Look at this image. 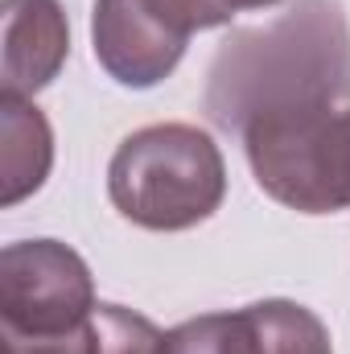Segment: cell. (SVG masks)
Wrapping results in <instances>:
<instances>
[{
  "label": "cell",
  "mask_w": 350,
  "mask_h": 354,
  "mask_svg": "<svg viewBox=\"0 0 350 354\" xmlns=\"http://www.w3.org/2000/svg\"><path fill=\"white\" fill-rule=\"evenodd\" d=\"M95 313L83 256L58 239H21L0 252V334H62Z\"/></svg>",
  "instance_id": "277c9868"
},
{
  "label": "cell",
  "mask_w": 350,
  "mask_h": 354,
  "mask_svg": "<svg viewBox=\"0 0 350 354\" xmlns=\"http://www.w3.org/2000/svg\"><path fill=\"white\" fill-rule=\"evenodd\" d=\"M4 25V62L0 79L4 95H37L58 79L71 54V21L58 0H4L0 4Z\"/></svg>",
  "instance_id": "8992f818"
},
{
  "label": "cell",
  "mask_w": 350,
  "mask_h": 354,
  "mask_svg": "<svg viewBox=\"0 0 350 354\" xmlns=\"http://www.w3.org/2000/svg\"><path fill=\"white\" fill-rule=\"evenodd\" d=\"M243 153L268 198L301 214L347 210L338 181V107L309 103L243 124Z\"/></svg>",
  "instance_id": "3957f363"
},
{
  "label": "cell",
  "mask_w": 350,
  "mask_h": 354,
  "mask_svg": "<svg viewBox=\"0 0 350 354\" xmlns=\"http://www.w3.org/2000/svg\"><path fill=\"white\" fill-rule=\"evenodd\" d=\"M338 181L342 202L350 206V111H338Z\"/></svg>",
  "instance_id": "7c38bea8"
},
{
  "label": "cell",
  "mask_w": 350,
  "mask_h": 354,
  "mask_svg": "<svg viewBox=\"0 0 350 354\" xmlns=\"http://www.w3.org/2000/svg\"><path fill=\"white\" fill-rule=\"evenodd\" d=\"M95 326L99 354H169V334L124 305H95Z\"/></svg>",
  "instance_id": "9c48e42d"
},
{
  "label": "cell",
  "mask_w": 350,
  "mask_h": 354,
  "mask_svg": "<svg viewBox=\"0 0 350 354\" xmlns=\"http://www.w3.org/2000/svg\"><path fill=\"white\" fill-rule=\"evenodd\" d=\"M350 99V21L342 0H293L256 29H235L206 71V115L243 132L264 111Z\"/></svg>",
  "instance_id": "6da1fadb"
},
{
  "label": "cell",
  "mask_w": 350,
  "mask_h": 354,
  "mask_svg": "<svg viewBox=\"0 0 350 354\" xmlns=\"http://www.w3.org/2000/svg\"><path fill=\"white\" fill-rule=\"evenodd\" d=\"M0 181H4V194L0 202L4 206H17L25 202L29 194H37L50 177L54 165V132H50V120L42 115L37 103L21 99V95H0Z\"/></svg>",
  "instance_id": "52a82bcc"
},
{
  "label": "cell",
  "mask_w": 350,
  "mask_h": 354,
  "mask_svg": "<svg viewBox=\"0 0 350 354\" xmlns=\"http://www.w3.org/2000/svg\"><path fill=\"white\" fill-rule=\"evenodd\" d=\"M190 29L161 0H95L91 12V46L95 62L132 91L165 83L185 58Z\"/></svg>",
  "instance_id": "5b68a950"
},
{
  "label": "cell",
  "mask_w": 350,
  "mask_h": 354,
  "mask_svg": "<svg viewBox=\"0 0 350 354\" xmlns=\"http://www.w3.org/2000/svg\"><path fill=\"white\" fill-rule=\"evenodd\" d=\"M111 206L145 231H190L227 198V161L194 124H149L107 165Z\"/></svg>",
  "instance_id": "7a4b0ae2"
},
{
  "label": "cell",
  "mask_w": 350,
  "mask_h": 354,
  "mask_svg": "<svg viewBox=\"0 0 350 354\" xmlns=\"http://www.w3.org/2000/svg\"><path fill=\"white\" fill-rule=\"evenodd\" d=\"M169 354H276L256 305L235 313H202L169 330Z\"/></svg>",
  "instance_id": "ba28073f"
},
{
  "label": "cell",
  "mask_w": 350,
  "mask_h": 354,
  "mask_svg": "<svg viewBox=\"0 0 350 354\" xmlns=\"http://www.w3.org/2000/svg\"><path fill=\"white\" fill-rule=\"evenodd\" d=\"M177 21L198 33V29H219V25H231L235 12H248V8H276L284 0H161Z\"/></svg>",
  "instance_id": "8fae6325"
},
{
  "label": "cell",
  "mask_w": 350,
  "mask_h": 354,
  "mask_svg": "<svg viewBox=\"0 0 350 354\" xmlns=\"http://www.w3.org/2000/svg\"><path fill=\"white\" fill-rule=\"evenodd\" d=\"M4 354H99V326L95 313L62 334H0Z\"/></svg>",
  "instance_id": "30bf717a"
}]
</instances>
